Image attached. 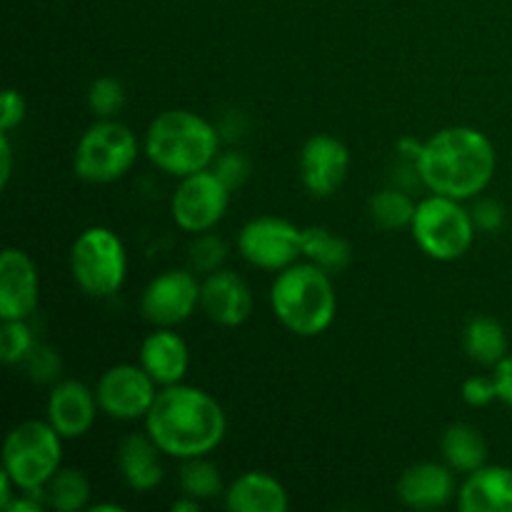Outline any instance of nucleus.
Returning a JSON list of instances; mask_svg holds the SVG:
<instances>
[{
  "label": "nucleus",
  "mask_w": 512,
  "mask_h": 512,
  "mask_svg": "<svg viewBox=\"0 0 512 512\" xmlns=\"http://www.w3.org/2000/svg\"><path fill=\"white\" fill-rule=\"evenodd\" d=\"M145 430L163 455L188 460L208 455L223 443L228 420L218 400L190 385H168L145 415Z\"/></svg>",
  "instance_id": "1"
},
{
  "label": "nucleus",
  "mask_w": 512,
  "mask_h": 512,
  "mask_svg": "<svg viewBox=\"0 0 512 512\" xmlns=\"http://www.w3.org/2000/svg\"><path fill=\"white\" fill-rule=\"evenodd\" d=\"M495 165L498 155L488 135L468 125H453L425 140L415 170L430 193L468 200L488 188Z\"/></svg>",
  "instance_id": "2"
},
{
  "label": "nucleus",
  "mask_w": 512,
  "mask_h": 512,
  "mask_svg": "<svg viewBox=\"0 0 512 512\" xmlns=\"http://www.w3.org/2000/svg\"><path fill=\"white\" fill-rule=\"evenodd\" d=\"M220 133L190 110H165L145 130V155L163 173L185 178L200 173L218 158Z\"/></svg>",
  "instance_id": "3"
},
{
  "label": "nucleus",
  "mask_w": 512,
  "mask_h": 512,
  "mask_svg": "<svg viewBox=\"0 0 512 512\" xmlns=\"http://www.w3.org/2000/svg\"><path fill=\"white\" fill-rule=\"evenodd\" d=\"M270 305L275 318L300 338L325 333L338 313L330 273L313 263H293L280 270L270 288Z\"/></svg>",
  "instance_id": "4"
},
{
  "label": "nucleus",
  "mask_w": 512,
  "mask_h": 512,
  "mask_svg": "<svg viewBox=\"0 0 512 512\" xmlns=\"http://www.w3.org/2000/svg\"><path fill=\"white\" fill-rule=\"evenodd\" d=\"M63 438L48 420H25L15 425L3 443V470L20 493H43L60 470Z\"/></svg>",
  "instance_id": "5"
},
{
  "label": "nucleus",
  "mask_w": 512,
  "mask_h": 512,
  "mask_svg": "<svg viewBox=\"0 0 512 512\" xmlns=\"http://www.w3.org/2000/svg\"><path fill=\"white\" fill-rule=\"evenodd\" d=\"M460 203L463 200L433 193L430 198L420 200L415 208L410 233L428 258L453 263L463 258L473 245L478 228L470 210H465Z\"/></svg>",
  "instance_id": "6"
},
{
  "label": "nucleus",
  "mask_w": 512,
  "mask_h": 512,
  "mask_svg": "<svg viewBox=\"0 0 512 512\" xmlns=\"http://www.w3.org/2000/svg\"><path fill=\"white\" fill-rule=\"evenodd\" d=\"M70 273L75 285L90 298L115 295L123 288L128 273L123 240L103 225L83 230L70 248Z\"/></svg>",
  "instance_id": "7"
},
{
  "label": "nucleus",
  "mask_w": 512,
  "mask_h": 512,
  "mask_svg": "<svg viewBox=\"0 0 512 512\" xmlns=\"http://www.w3.org/2000/svg\"><path fill=\"white\" fill-rule=\"evenodd\" d=\"M138 160V138L118 120H98L83 133L73 155L75 175L85 183L105 185L123 178Z\"/></svg>",
  "instance_id": "8"
},
{
  "label": "nucleus",
  "mask_w": 512,
  "mask_h": 512,
  "mask_svg": "<svg viewBox=\"0 0 512 512\" xmlns=\"http://www.w3.org/2000/svg\"><path fill=\"white\" fill-rule=\"evenodd\" d=\"M228 203L230 188L208 168L180 178V185L170 200V213L180 230L200 235L213 230L223 220Z\"/></svg>",
  "instance_id": "9"
},
{
  "label": "nucleus",
  "mask_w": 512,
  "mask_h": 512,
  "mask_svg": "<svg viewBox=\"0 0 512 512\" xmlns=\"http://www.w3.org/2000/svg\"><path fill=\"white\" fill-rule=\"evenodd\" d=\"M238 250L255 268L280 273L303 255V230L283 218H255L240 230Z\"/></svg>",
  "instance_id": "10"
},
{
  "label": "nucleus",
  "mask_w": 512,
  "mask_h": 512,
  "mask_svg": "<svg viewBox=\"0 0 512 512\" xmlns=\"http://www.w3.org/2000/svg\"><path fill=\"white\" fill-rule=\"evenodd\" d=\"M100 410L113 420H145L158 398V383L143 365L120 363L105 370L95 385Z\"/></svg>",
  "instance_id": "11"
},
{
  "label": "nucleus",
  "mask_w": 512,
  "mask_h": 512,
  "mask_svg": "<svg viewBox=\"0 0 512 512\" xmlns=\"http://www.w3.org/2000/svg\"><path fill=\"white\" fill-rule=\"evenodd\" d=\"M200 290L203 283H198L195 270H165L143 290L140 310L155 328H175L198 310Z\"/></svg>",
  "instance_id": "12"
},
{
  "label": "nucleus",
  "mask_w": 512,
  "mask_h": 512,
  "mask_svg": "<svg viewBox=\"0 0 512 512\" xmlns=\"http://www.w3.org/2000/svg\"><path fill=\"white\" fill-rule=\"evenodd\" d=\"M350 170V153L333 135L318 133L300 150V178L315 198H330L343 188Z\"/></svg>",
  "instance_id": "13"
},
{
  "label": "nucleus",
  "mask_w": 512,
  "mask_h": 512,
  "mask_svg": "<svg viewBox=\"0 0 512 512\" xmlns=\"http://www.w3.org/2000/svg\"><path fill=\"white\" fill-rule=\"evenodd\" d=\"M38 270L28 253L5 248L0 255V320H28L38 308Z\"/></svg>",
  "instance_id": "14"
},
{
  "label": "nucleus",
  "mask_w": 512,
  "mask_h": 512,
  "mask_svg": "<svg viewBox=\"0 0 512 512\" xmlns=\"http://www.w3.org/2000/svg\"><path fill=\"white\" fill-rule=\"evenodd\" d=\"M200 308L213 323L223 328H238L253 313V293L240 275L230 270H215L203 280Z\"/></svg>",
  "instance_id": "15"
},
{
  "label": "nucleus",
  "mask_w": 512,
  "mask_h": 512,
  "mask_svg": "<svg viewBox=\"0 0 512 512\" xmlns=\"http://www.w3.org/2000/svg\"><path fill=\"white\" fill-rule=\"evenodd\" d=\"M100 405L95 390L78 380H63L48 398V423L63 440L83 438L95 423Z\"/></svg>",
  "instance_id": "16"
},
{
  "label": "nucleus",
  "mask_w": 512,
  "mask_h": 512,
  "mask_svg": "<svg viewBox=\"0 0 512 512\" xmlns=\"http://www.w3.org/2000/svg\"><path fill=\"white\" fill-rule=\"evenodd\" d=\"M455 495V478L450 465L415 463L400 475L398 498L413 510H438Z\"/></svg>",
  "instance_id": "17"
},
{
  "label": "nucleus",
  "mask_w": 512,
  "mask_h": 512,
  "mask_svg": "<svg viewBox=\"0 0 512 512\" xmlns=\"http://www.w3.org/2000/svg\"><path fill=\"white\" fill-rule=\"evenodd\" d=\"M140 365L160 388L183 383L190 365L188 345L173 328H158L140 345Z\"/></svg>",
  "instance_id": "18"
},
{
  "label": "nucleus",
  "mask_w": 512,
  "mask_h": 512,
  "mask_svg": "<svg viewBox=\"0 0 512 512\" xmlns=\"http://www.w3.org/2000/svg\"><path fill=\"white\" fill-rule=\"evenodd\" d=\"M160 453L163 450L150 438L148 430L123 438V443L118 445V470L130 490L150 493L163 483L165 470L160 463Z\"/></svg>",
  "instance_id": "19"
},
{
  "label": "nucleus",
  "mask_w": 512,
  "mask_h": 512,
  "mask_svg": "<svg viewBox=\"0 0 512 512\" xmlns=\"http://www.w3.org/2000/svg\"><path fill=\"white\" fill-rule=\"evenodd\" d=\"M463 512H512V468L483 465L460 488Z\"/></svg>",
  "instance_id": "20"
},
{
  "label": "nucleus",
  "mask_w": 512,
  "mask_h": 512,
  "mask_svg": "<svg viewBox=\"0 0 512 512\" xmlns=\"http://www.w3.org/2000/svg\"><path fill=\"white\" fill-rule=\"evenodd\" d=\"M225 508L230 512H285L290 508V498L278 478L250 470L225 490Z\"/></svg>",
  "instance_id": "21"
},
{
  "label": "nucleus",
  "mask_w": 512,
  "mask_h": 512,
  "mask_svg": "<svg viewBox=\"0 0 512 512\" xmlns=\"http://www.w3.org/2000/svg\"><path fill=\"white\" fill-rule=\"evenodd\" d=\"M440 450H443L445 463L455 473L470 475L483 468L485 460H488V443H485L483 433L468 423L450 425L440 440Z\"/></svg>",
  "instance_id": "22"
},
{
  "label": "nucleus",
  "mask_w": 512,
  "mask_h": 512,
  "mask_svg": "<svg viewBox=\"0 0 512 512\" xmlns=\"http://www.w3.org/2000/svg\"><path fill=\"white\" fill-rule=\"evenodd\" d=\"M463 348L473 363L495 368L508 355V335L505 328L490 315H475L463 333Z\"/></svg>",
  "instance_id": "23"
},
{
  "label": "nucleus",
  "mask_w": 512,
  "mask_h": 512,
  "mask_svg": "<svg viewBox=\"0 0 512 512\" xmlns=\"http://www.w3.org/2000/svg\"><path fill=\"white\" fill-rule=\"evenodd\" d=\"M303 258L333 275L348 268L353 248H350L348 240L335 235L333 230L310 225V228H303Z\"/></svg>",
  "instance_id": "24"
},
{
  "label": "nucleus",
  "mask_w": 512,
  "mask_h": 512,
  "mask_svg": "<svg viewBox=\"0 0 512 512\" xmlns=\"http://www.w3.org/2000/svg\"><path fill=\"white\" fill-rule=\"evenodd\" d=\"M43 498L58 512H80L88 508L90 483L78 468H60L43 488Z\"/></svg>",
  "instance_id": "25"
},
{
  "label": "nucleus",
  "mask_w": 512,
  "mask_h": 512,
  "mask_svg": "<svg viewBox=\"0 0 512 512\" xmlns=\"http://www.w3.org/2000/svg\"><path fill=\"white\" fill-rule=\"evenodd\" d=\"M415 208H418V203H413V198L398 188L380 190L370 198V218L383 230L410 228L415 218Z\"/></svg>",
  "instance_id": "26"
},
{
  "label": "nucleus",
  "mask_w": 512,
  "mask_h": 512,
  "mask_svg": "<svg viewBox=\"0 0 512 512\" xmlns=\"http://www.w3.org/2000/svg\"><path fill=\"white\" fill-rule=\"evenodd\" d=\"M178 483L183 488V495L193 500H213L223 493V475H220L218 465L210 463L205 455L200 458L183 460L178 473Z\"/></svg>",
  "instance_id": "27"
},
{
  "label": "nucleus",
  "mask_w": 512,
  "mask_h": 512,
  "mask_svg": "<svg viewBox=\"0 0 512 512\" xmlns=\"http://www.w3.org/2000/svg\"><path fill=\"white\" fill-rule=\"evenodd\" d=\"M33 330L25 320H3L0 328V360L5 365H20L35 348Z\"/></svg>",
  "instance_id": "28"
},
{
  "label": "nucleus",
  "mask_w": 512,
  "mask_h": 512,
  "mask_svg": "<svg viewBox=\"0 0 512 512\" xmlns=\"http://www.w3.org/2000/svg\"><path fill=\"white\" fill-rule=\"evenodd\" d=\"M125 103V88L120 80L103 75L95 78L88 88V108L98 120H110L118 115V110Z\"/></svg>",
  "instance_id": "29"
},
{
  "label": "nucleus",
  "mask_w": 512,
  "mask_h": 512,
  "mask_svg": "<svg viewBox=\"0 0 512 512\" xmlns=\"http://www.w3.org/2000/svg\"><path fill=\"white\" fill-rule=\"evenodd\" d=\"M225 258H228V245L218 235L210 233V230L208 233H200L193 240V245H190V265H193L195 273H215L225 263Z\"/></svg>",
  "instance_id": "30"
},
{
  "label": "nucleus",
  "mask_w": 512,
  "mask_h": 512,
  "mask_svg": "<svg viewBox=\"0 0 512 512\" xmlns=\"http://www.w3.org/2000/svg\"><path fill=\"white\" fill-rule=\"evenodd\" d=\"M210 170H213V173L218 175L225 185H228L230 193H233V190H238L240 185H245V180L250 178L248 158H245L243 153H238V150H228V153H223V155L218 153V158L213 160Z\"/></svg>",
  "instance_id": "31"
},
{
  "label": "nucleus",
  "mask_w": 512,
  "mask_h": 512,
  "mask_svg": "<svg viewBox=\"0 0 512 512\" xmlns=\"http://www.w3.org/2000/svg\"><path fill=\"white\" fill-rule=\"evenodd\" d=\"M60 368H63V363H60L58 353L50 345H35L28 358H25V370H28L35 383H55Z\"/></svg>",
  "instance_id": "32"
},
{
  "label": "nucleus",
  "mask_w": 512,
  "mask_h": 512,
  "mask_svg": "<svg viewBox=\"0 0 512 512\" xmlns=\"http://www.w3.org/2000/svg\"><path fill=\"white\" fill-rule=\"evenodd\" d=\"M463 400L473 408H485L493 400H498V385H495V378H485V375H475V378H468L463 383Z\"/></svg>",
  "instance_id": "33"
},
{
  "label": "nucleus",
  "mask_w": 512,
  "mask_h": 512,
  "mask_svg": "<svg viewBox=\"0 0 512 512\" xmlns=\"http://www.w3.org/2000/svg\"><path fill=\"white\" fill-rule=\"evenodd\" d=\"M25 118V98L15 88H8L3 93V113H0V133H10L18 128Z\"/></svg>",
  "instance_id": "34"
},
{
  "label": "nucleus",
  "mask_w": 512,
  "mask_h": 512,
  "mask_svg": "<svg viewBox=\"0 0 512 512\" xmlns=\"http://www.w3.org/2000/svg\"><path fill=\"white\" fill-rule=\"evenodd\" d=\"M470 215H473L475 228L485 230V233H495L505 223V208L500 203H495V200H480Z\"/></svg>",
  "instance_id": "35"
},
{
  "label": "nucleus",
  "mask_w": 512,
  "mask_h": 512,
  "mask_svg": "<svg viewBox=\"0 0 512 512\" xmlns=\"http://www.w3.org/2000/svg\"><path fill=\"white\" fill-rule=\"evenodd\" d=\"M495 385H498V400L512 408V353L505 355L498 365H495Z\"/></svg>",
  "instance_id": "36"
},
{
  "label": "nucleus",
  "mask_w": 512,
  "mask_h": 512,
  "mask_svg": "<svg viewBox=\"0 0 512 512\" xmlns=\"http://www.w3.org/2000/svg\"><path fill=\"white\" fill-rule=\"evenodd\" d=\"M13 175V148H10V133H0V185L10 183Z\"/></svg>",
  "instance_id": "37"
}]
</instances>
